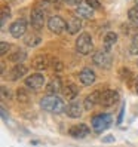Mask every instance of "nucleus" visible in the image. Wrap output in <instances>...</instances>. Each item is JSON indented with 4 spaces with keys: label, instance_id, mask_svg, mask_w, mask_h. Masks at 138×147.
I'll use <instances>...</instances> for the list:
<instances>
[{
    "label": "nucleus",
    "instance_id": "obj_1",
    "mask_svg": "<svg viewBox=\"0 0 138 147\" xmlns=\"http://www.w3.org/2000/svg\"><path fill=\"white\" fill-rule=\"evenodd\" d=\"M40 107L45 110V111H49V113H63L65 111V104L64 101L57 97V95H46L40 100Z\"/></svg>",
    "mask_w": 138,
    "mask_h": 147
},
{
    "label": "nucleus",
    "instance_id": "obj_2",
    "mask_svg": "<svg viewBox=\"0 0 138 147\" xmlns=\"http://www.w3.org/2000/svg\"><path fill=\"white\" fill-rule=\"evenodd\" d=\"M45 22H46V11L37 3V5L31 9V13H30V24H31L33 30L40 31L43 27H45Z\"/></svg>",
    "mask_w": 138,
    "mask_h": 147
},
{
    "label": "nucleus",
    "instance_id": "obj_3",
    "mask_svg": "<svg viewBox=\"0 0 138 147\" xmlns=\"http://www.w3.org/2000/svg\"><path fill=\"white\" fill-rule=\"evenodd\" d=\"M76 51L80 55H89L94 51V42L89 33H82L76 39Z\"/></svg>",
    "mask_w": 138,
    "mask_h": 147
},
{
    "label": "nucleus",
    "instance_id": "obj_4",
    "mask_svg": "<svg viewBox=\"0 0 138 147\" xmlns=\"http://www.w3.org/2000/svg\"><path fill=\"white\" fill-rule=\"evenodd\" d=\"M111 122H113V119L108 113H100V115H95L92 119H91V125H92V129L95 132L101 134L104 132L107 128L111 126Z\"/></svg>",
    "mask_w": 138,
    "mask_h": 147
},
{
    "label": "nucleus",
    "instance_id": "obj_5",
    "mask_svg": "<svg viewBox=\"0 0 138 147\" xmlns=\"http://www.w3.org/2000/svg\"><path fill=\"white\" fill-rule=\"evenodd\" d=\"M92 61L95 65H98L100 68H104V70H108L113 64V57L108 51L106 49H100V51H95L92 55Z\"/></svg>",
    "mask_w": 138,
    "mask_h": 147
},
{
    "label": "nucleus",
    "instance_id": "obj_6",
    "mask_svg": "<svg viewBox=\"0 0 138 147\" xmlns=\"http://www.w3.org/2000/svg\"><path fill=\"white\" fill-rule=\"evenodd\" d=\"M24 85L27 86V89L31 91H40L43 86H45V76L40 74V73H34L25 77Z\"/></svg>",
    "mask_w": 138,
    "mask_h": 147
},
{
    "label": "nucleus",
    "instance_id": "obj_7",
    "mask_svg": "<svg viewBox=\"0 0 138 147\" xmlns=\"http://www.w3.org/2000/svg\"><path fill=\"white\" fill-rule=\"evenodd\" d=\"M48 28L54 34H61L64 30H67V22L59 15H52L48 20Z\"/></svg>",
    "mask_w": 138,
    "mask_h": 147
},
{
    "label": "nucleus",
    "instance_id": "obj_8",
    "mask_svg": "<svg viewBox=\"0 0 138 147\" xmlns=\"http://www.w3.org/2000/svg\"><path fill=\"white\" fill-rule=\"evenodd\" d=\"M27 28H28V22H27V20L18 18L16 21H13V22L11 24L9 33L12 34L15 39H20V37H22L24 34L27 33Z\"/></svg>",
    "mask_w": 138,
    "mask_h": 147
},
{
    "label": "nucleus",
    "instance_id": "obj_9",
    "mask_svg": "<svg viewBox=\"0 0 138 147\" xmlns=\"http://www.w3.org/2000/svg\"><path fill=\"white\" fill-rule=\"evenodd\" d=\"M119 92L113 91V89H106L101 92V97H100V104L102 107H111L113 104L119 101Z\"/></svg>",
    "mask_w": 138,
    "mask_h": 147
},
{
    "label": "nucleus",
    "instance_id": "obj_10",
    "mask_svg": "<svg viewBox=\"0 0 138 147\" xmlns=\"http://www.w3.org/2000/svg\"><path fill=\"white\" fill-rule=\"evenodd\" d=\"M77 77H79V82H80L83 86H91L94 82L97 80L95 71H94L92 68H89V67L82 68V70L79 71V74H77Z\"/></svg>",
    "mask_w": 138,
    "mask_h": 147
},
{
    "label": "nucleus",
    "instance_id": "obj_11",
    "mask_svg": "<svg viewBox=\"0 0 138 147\" xmlns=\"http://www.w3.org/2000/svg\"><path fill=\"white\" fill-rule=\"evenodd\" d=\"M91 134V129L88 125L85 123H77V125H73L70 129H68V135L73 137V138H85Z\"/></svg>",
    "mask_w": 138,
    "mask_h": 147
},
{
    "label": "nucleus",
    "instance_id": "obj_12",
    "mask_svg": "<svg viewBox=\"0 0 138 147\" xmlns=\"http://www.w3.org/2000/svg\"><path fill=\"white\" fill-rule=\"evenodd\" d=\"M83 106L80 104V102H77V101H71L70 104H68L65 107V111L64 113L68 116V117H71V119H79L83 113Z\"/></svg>",
    "mask_w": 138,
    "mask_h": 147
},
{
    "label": "nucleus",
    "instance_id": "obj_13",
    "mask_svg": "<svg viewBox=\"0 0 138 147\" xmlns=\"http://www.w3.org/2000/svg\"><path fill=\"white\" fill-rule=\"evenodd\" d=\"M50 59L48 55H37V57H34L33 58V63H31V67L34 68V70H37V71H43V70H46V68L50 65Z\"/></svg>",
    "mask_w": 138,
    "mask_h": 147
},
{
    "label": "nucleus",
    "instance_id": "obj_14",
    "mask_svg": "<svg viewBox=\"0 0 138 147\" xmlns=\"http://www.w3.org/2000/svg\"><path fill=\"white\" fill-rule=\"evenodd\" d=\"M63 88H64V85H63L61 77L55 76V77H52V79L49 80V83L46 86V92L49 95H57L58 92H63Z\"/></svg>",
    "mask_w": 138,
    "mask_h": 147
},
{
    "label": "nucleus",
    "instance_id": "obj_15",
    "mask_svg": "<svg viewBox=\"0 0 138 147\" xmlns=\"http://www.w3.org/2000/svg\"><path fill=\"white\" fill-rule=\"evenodd\" d=\"M74 15L79 16V18H82V20H92V18H94V9H92L89 5L82 3V5H79V6H76Z\"/></svg>",
    "mask_w": 138,
    "mask_h": 147
},
{
    "label": "nucleus",
    "instance_id": "obj_16",
    "mask_svg": "<svg viewBox=\"0 0 138 147\" xmlns=\"http://www.w3.org/2000/svg\"><path fill=\"white\" fill-rule=\"evenodd\" d=\"M27 71H28V67L25 65V64H15L13 67H12V70L9 71V79L12 80V82H15V80H20L21 77H24L25 74H27Z\"/></svg>",
    "mask_w": 138,
    "mask_h": 147
},
{
    "label": "nucleus",
    "instance_id": "obj_17",
    "mask_svg": "<svg viewBox=\"0 0 138 147\" xmlns=\"http://www.w3.org/2000/svg\"><path fill=\"white\" fill-rule=\"evenodd\" d=\"M100 97H101V92L100 91H94V92L86 95V98L83 101L85 110H92L97 104H100Z\"/></svg>",
    "mask_w": 138,
    "mask_h": 147
},
{
    "label": "nucleus",
    "instance_id": "obj_18",
    "mask_svg": "<svg viewBox=\"0 0 138 147\" xmlns=\"http://www.w3.org/2000/svg\"><path fill=\"white\" fill-rule=\"evenodd\" d=\"M63 95H64V98H67L68 101H74V98L79 95V86H77L76 83H71V82L64 85Z\"/></svg>",
    "mask_w": 138,
    "mask_h": 147
},
{
    "label": "nucleus",
    "instance_id": "obj_19",
    "mask_svg": "<svg viewBox=\"0 0 138 147\" xmlns=\"http://www.w3.org/2000/svg\"><path fill=\"white\" fill-rule=\"evenodd\" d=\"M82 18H79V16H73V18L67 22V31L68 34H77L80 30H82Z\"/></svg>",
    "mask_w": 138,
    "mask_h": 147
},
{
    "label": "nucleus",
    "instance_id": "obj_20",
    "mask_svg": "<svg viewBox=\"0 0 138 147\" xmlns=\"http://www.w3.org/2000/svg\"><path fill=\"white\" fill-rule=\"evenodd\" d=\"M7 59L13 64H21L27 59V52H25L24 49H16V51H13V52H11L7 55Z\"/></svg>",
    "mask_w": 138,
    "mask_h": 147
},
{
    "label": "nucleus",
    "instance_id": "obj_21",
    "mask_svg": "<svg viewBox=\"0 0 138 147\" xmlns=\"http://www.w3.org/2000/svg\"><path fill=\"white\" fill-rule=\"evenodd\" d=\"M116 43H117V34L114 31H108L104 36V39H102V46H104V49L108 51V52H110V49L113 48Z\"/></svg>",
    "mask_w": 138,
    "mask_h": 147
},
{
    "label": "nucleus",
    "instance_id": "obj_22",
    "mask_svg": "<svg viewBox=\"0 0 138 147\" xmlns=\"http://www.w3.org/2000/svg\"><path fill=\"white\" fill-rule=\"evenodd\" d=\"M122 31L126 34V36L135 37L137 34H138V24H137V22H131V21H129L128 24H123V25H122Z\"/></svg>",
    "mask_w": 138,
    "mask_h": 147
},
{
    "label": "nucleus",
    "instance_id": "obj_23",
    "mask_svg": "<svg viewBox=\"0 0 138 147\" xmlns=\"http://www.w3.org/2000/svg\"><path fill=\"white\" fill-rule=\"evenodd\" d=\"M24 43H25V46L34 48V46H37V45H40V43H42V37L39 36L37 33H34V34H28V36H25Z\"/></svg>",
    "mask_w": 138,
    "mask_h": 147
},
{
    "label": "nucleus",
    "instance_id": "obj_24",
    "mask_svg": "<svg viewBox=\"0 0 138 147\" xmlns=\"http://www.w3.org/2000/svg\"><path fill=\"white\" fill-rule=\"evenodd\" d=\"M119 74H120V79H122L123 82H128L129 85L132 83V80H134V73L131 71V68H126V67H122L119 70Z\"/></svg>",
    "mask_w": 138,
    "mask_h": 147
},
{
    "label": "nucleus",
    "instance_id": "obj_25",
    "mask_svg": "<svg viewBox=\"0 0 138 147\" xmlns=\"http://www.w3.org/2000/svg\"><path fill=\"white\" fill-rule=\"evenodd\" d=\"M16 100H18V102H21V104H27L30 101V95H28L27 89H24V88L16 89Z\"/></svg>",
    "mask_w": 138,
    "mask_h": 147
},
{
    "label": "nucleus",
    "instance_id": "obj_26",
    "mask_svg": "<svg viewBox=\"0 0 138 147\" xmlns=\"http://www.w3.org/2000/svg\"><path fill=\"white\" fill-rule=\"evenodd\" d=\"M128 20L131 22H137L138 24V5L132 6L131 9L128 11Z\"/></svg>",
    "mask_w": 138,
    "mask_h": 147
},
{
    "label": "nucleus",
    "instance_id": "obj_27",
    "mask_svg": "<svg viewBox=\"0 0 138 147\" xmlns=\"http://www.w3.org/2000/svg\"><path fill=\"white\" fill-rule=\"evenodd\" d=\"M129 52H131V55H138V34L135 37H132L131 46H129Z\"/></svg>",
    "mask_w": 138,
    "mask_h": 147
},
{
    "label": "nucleus",
    "instance_id": "obj_28",
    "mask_svg": "<svg viewBox=\"0 0 138 147\" xmlns=\"http://www.w3.org/2000/svg\"><path fill=\"white\" fill-rule=\"evenodd\" d=\"M9 18H11V9L5 5L2 7V25H3V27H5V24H6V20H9Z\"/></svg>",
    "mask_w": 138,
    "mask_h": 147
},
{
    "label": "nucleus",
    "instance_id": "obj_29",
    "mask_svg": "<svg viewBox=\"0 0 138 147\" xmlns=\"http://www.w3.org/2000/svg\"><path fill=\"white\" fill-rule=\"evenodd\" d=\"M50 67H52L54 71H61L63 68H64V64H63V61H59V59H52Z\"/></svg>",
    "mask_w": 138,
    "mask_h": 147
},
{
    "label": "nucleus",
    "instance_id": "obj_30",
    "mask_svg": "<svg viewBox=\"0 0 138 147\" xmlns=\"http://www.w3.org/2000/svg\"><path fill=\"white\" fill-rule=\"evenodd\" d=\"M0 89H2V98L3 100H11L12 98V92H11V89L7 88L6 85H2V88H0Z\"/></svg>",
    "mask_w": 138,
    "mask_h": 147
},
{
    "label": "nucleus",
    "instance_id": "obj_31",
    "mask_svg": "<svg viewBox=\"0 0 138 147\" xmlns=\"http://www.w3.org/2000/svg\"><path fill=\"white\" fill-rule=\"evenodd\" d=\"M11 49V43H7V42H2L0 43V55H6L7 54V51Z\"/></svg>",
    "mask_w": 138,
    "mask_h": 147
},
{
    "label": "nucleus",
    "instance_id": "obj_32",
    "mask_svg": "<svg viewBox=\"0 0 138 147\" xmlns=\"http://www.w3.org/2000/svg\"><path fill=\"white\" fill-rule=\"evenodd\" d=\"M86 3H88L92 9H100V7H101L100 0H86Z\"/></svg>",
    "mask_w": 138,
    "mask_h": 147
},
{
    "label": "nucleus",
    "instance_id": "obj_33",
    "mask_svg": "<svg viewBox=\"0 0 138 147\" xmlns=\"http://www.w3.org/2000/svg\"><path fill=\"white\" fill-rule=\"evenodd\" d=\"M63 3L67 6H79L82 5V0H63Z\"/></svg>",
    "mask_w": 138,
    "mask_h": 147
},
{
    "label": "nucleus",
    "instance_id": "obj_34",
    "mask_svg": "<svg viewBox=\"0 0 138 147\" xmlns=\"http://www.w3.org/2000/svg\"><path fill=\"white\" fill-rule=\"evenodd\" d=\"M123 113H125V104H122V107H120V111H119V116H117V125L122 123V120H123Z\"/></svg>",
    "mask_w": 138,
    "mask_h": 147
},
{
    "label": "nucleus",
    "instance_id": "obj_35",
    "mask_svg": "<svg viewBox=\"0 0 138 147\" xmlns=\"http://www.w3.org/2000/svg\"><path fill=\"white\" fill-rule=\"evenodd\" d=\"M131 88L134 89L135 94H138V74L134 77V80H132V83H131Z\"/></svg>",
    "mask_w": 138,
    "mask_h": 147
},
{
    "label": "nucleus",
    "instance_id": "obj_36",
    "mask_svg": "<svg viewBox=\"0 0 138 147\" xmlns=\"http://www.w3.org/2000/svg\"><path fill=\"white\" fill-rule=\"evenodd\" d=\"M0 111H2V117H3V120L5 122H7V115H6V109L2 106V109H0Z\"/></svg>",
    "mask_w": 138,
    "mask_h": 147
},
{
    "label": "nucleus",
    "instance_id": "obj_37",
    "mask_svg": "<svg viewBox=\"0 0 138 147\" xmlns=\"http://www.w3.org/2000/svg\"><path fill=\"white\" fill-rule=\"evenodd\" d=\"M6 74V68H5V61H2V76Z\"/></svg>",
    "mask_w": 138,
    "mask_h": 147
},
{
    "label": "nucleus",
    "instance_id": "obj_38",
    "mask_svg": "<svg viewBox=\"0 0 138 147\" xmlns=\"http://www.w3.org/2000/svg\"><path fill=\"white\" fill-rule=\"evenodd\" d=\"M113 140H114V138L111 137V135H110V137H106V138H104V141H113Z\"/></svg>",
    "mask_w": 138,
    "mask_h": 147
},
{
    "label": "nucleus",
    "instance_id": "obj_39",
    "mask_svg": "<svg viewBox=\"0 0 138 147\" xmlns=\"http://www.w3.org/2000/svg\"><path fill=\"white\" fill-rule=\"evenodd\" d=\"M46 2H49V3H54V2H55V0H46Z\"/></svg>",
    "mask_w": 138,
    "mask_h": 147
},
{
    "label": "nucleus",
    "instance_id": "obj_40",
    "mask_svg": "<svg viewBox=\"0 0 138 147\" xmlns=\"http://www.w3.org/2000/svg\"><path fill=\"white\" fill-rule=\"evenodd\" d=\"M135 2H137V5H138V0H135Z\"/></svg>",
    "mask_w": 138,
    "mask_h": 147
},
{
    "label": "nucleus",
    "instance_id": "obj_41",
    "mask_svg": "<svg viewBox=\"0 0 138 147\" xmlns=\"http://www.w3.org/2000/svg\"><path fill=\"white\" fill-rule=\"evenodd\" d=\"M137 67H138V61H137Z\"/></svg>",
    "mask_w": 138,
    "mask_h": 147
}]
</instances>
